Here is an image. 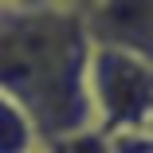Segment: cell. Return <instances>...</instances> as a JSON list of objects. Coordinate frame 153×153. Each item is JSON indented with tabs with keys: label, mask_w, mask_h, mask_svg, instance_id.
<instances>
[{
	"label": "cell",
	"mask_w": 153,
	"mask_h": 153,
	"mask_svg": "<svg viewBox=\"0 0 153 153\" xmlns=\"http://www.w3.org/2000/svg\"><path fill=\"white\" fill-rule=\"evenodd\" d=\"M90 47L79 8H0V90L32 114L43 141L90 130Z\"/></svg>",
	"instance_id": "obj_1"
},
{
	"label": "cell",
	"mask_w": 153,
	"mask_h": 153,
	"mask_svg": "<svg viewBox=\"0 0 153 153\" xmlns=\"http://www.w3.org/2000/svg\"><path fill=\"white\" fill-rule=\"evenodd\" d=\"M106 153H153V134L149 130H134V134L106 137Z\"/></svg>",
	"instance_id": "obj_6"
},
{
	"label": "cell",
	"mask_w": 153,
	"mask_h": 153,
	"mask_svg": "<svg viewBox=\"0 0 153 153\" xmlns=\"http://www.w3.org/2000/svg\"><path fill=\"white\" fill-rule=\"evenodd\" d=\"M43 137L36 130L32 114H27L12 94L0 90V153H39Z\"/></svg>",
	"instance_id": "obj_4"
},
{
	"label": "cell",
	"mask_w": 153,
	"mask_h": 153,
	"mask_svg": "<svg viewBox=\"0 0 153 153\" xmlns=\"http://www.w3.org/2000/svg\"><path fill=\"white\" fill-rule=\"evenodd\" d=\"M12 8H75V0H12Z\"/></svg>",
	"instance_id": "obj_7"
},
{
	"label": "cell",
	"mask_w": 153,
	"mask_h": 153,
	"mask_svg": "<svg viewBox=\"0 0 153 153\" xmlns=\"http://www.w3.org/2000/svg\"><path fill=\"white\" fill-rule=\"evenodd\" d=\"M90 130L102 137L149 130L153 122V63L126 47L94 43L86 63Z\"/></svg>",
	"instance_id": "obj_2"
},
{
	"label": "cell",
	"mask_w": 153,
	"mask_h": 153,
	"mask_svg": "<svg viewBox=\"0 0 153 153\" xmlns=\"http://www.w3.org/2000/svg\"><path fill=\"white\" fill-rule=\"evenodd\" d=\"M90 4H94V0H75V8H79V12H86Z\"/></svg>",
	"instance_id": "obj_8"
},
{
	"label": "cell",
	"mask_w": 153,
	"mask_h": 153,
	"mask_svg": "<svg viewBox=\"0 0 153 153\" xmlns=\"http://www.w3.org/2000/svg\"><path fill=\"white\" fill-rule=\"evenodd\" d=\"M39 153H106V137L94 130H82V134L59 137V141H43Z\"/></svg>",
	"instance_id": "obj_5"
},
{
	"label": "cell",
	"mask_w": 153,
	"mask_h": 153,
	"mask_svg": "<svg viewBox=\"0 0 153 153\" xmlns=\"http://www.w3.org/2000/svg\"><path fill=\"white\" fill-rule=\"evenodd\" d=\"M82 20L94 43L126 47L153 63V0H94Z\"/></svg>",
	"instance_id": "obj_3"
},
{
	"label": "cell",
	"mask_w": 153,
	"mask_h": 153,
	"mask_svg": "<svg viewBox=\"0 0 153 153\" xmlns=\"http://www.w3.org/2000/svg\"><path fill=\"white\" fill-rule=\"evenodd\" d=\"M149 134H153V122H149Z\"/></svg>",
	"instance_id": "obj_9"
}]
</instances>
